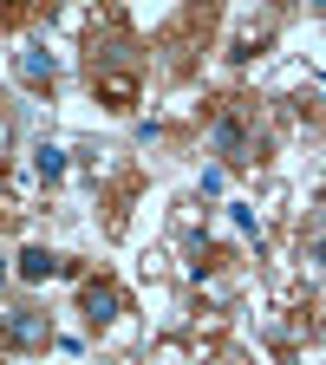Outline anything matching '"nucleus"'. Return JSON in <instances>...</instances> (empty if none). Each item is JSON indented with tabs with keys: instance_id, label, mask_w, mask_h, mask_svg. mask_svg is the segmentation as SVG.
Listing matches in <instances>:
<instances>
[{
	"instance_id": "nucleus-2",
	"label": "nucleus",
	"mask_w": 326,
	"mask_h": 365,
	"mask_svg": "<svg viewBox=\"0 0 326 365\" xmlns=\"http://www.w3.org/2000/svg\"><path fill=\"white\" fill-rule=\"evenodd\" d=\"M85 313H91V319H111V313H118V294H111V287H85Z\"/></svg>"
},
{
	"instance_id": "nucleus-1",
	"label": "nucleus",
	"mask_w": 326,
	"mask_h": 365,
	"mask_svg": "<svg viewBox=\"0 0 326 365\" xmlns=\"http://www.w3.org/2000/svg\"><path fill=\"white\" fill-rule=\"evenodd\" d=\"M7 339H14V346H46V319H39V313H26V307H20V313H7Z\"/></svg>"
},
{
	"instance_id": "nucleus-3",
	"label": "nucleus",
	"mask_w": 326,
	"mask_h": 365,
	"mask_svg": "<svg viewBox=\"0 0 326 365\" xmlns=\"http://www.w3.org/2000/svg\"><path fill=\"white\" fill-rule=\"evenodd\" d=\"M215 144H222L228 157H242V150H248V137H242V124H235V118H222V124H215Z\"/></svg>"
},
{
	"instance_id": "nucleus-4",
	"label": "nucleus",
	"mask_w": 326,
	"mask_h": 365,
	"mask_svg": "<svg viewBox=\"0 0 326 365\" xmlns=\"http://www.w3.org/2000/svg\"><path fill=\"white\" fill-rule=\"evenodd\" d=\"M20 274H26V281H39V274H53V255H46V248H26V255H20Z\"/></svg>"
}]
</instances>
